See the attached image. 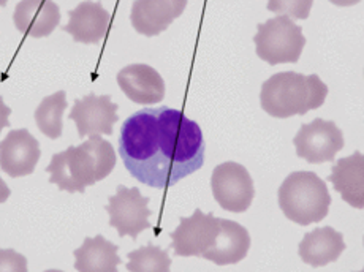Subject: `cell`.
<instances>
[{
    "mask_svg": "<svg viewBox=\"0 0 364 272\" xmlns=\"http://www.w3.org/2000/svg\"><path fill=\"white\" fill-rule=\"evenodd\" d=\"M45 272H64V271H58V269H50V271H45Z\"/></svg>",
    "mask_w": 364,
    "mask_h": 272,
    "instance_id": "cell-28",
    "label": "cell"
},
{
    "mask_svg": "<svg viewBox=\"0 0 364 272\" xmlns=\"http://www.w3.org/2000/svg\"><path fill=\"white\" fill-rule=\"evenodd\" d=\"M67 95L64 90H59L50 97H46L38 104L35 111V122H37L41 134L51 139H58L62 136L64 129V111L67 109Z\"/></svg>",
    "mask_w": 364,
    "mask_h": 272,
    "instance_id": "cell-20",
    "label": "cell"
},
{
    "mask_svg": "<svg viewBox=\"0 0 364 272\" xmlns=\"http://www.w3.org/2000/svg\"><path fill=\"white\" fill-rule=\"evenodd\" d=\"M127 256V271L130 272H170L171 268L168 250L152 246V244L129 252Z\"/></svg>",
    "mask_w": 364,
    "mask_h": 272,
    "instance_id": "cell-21",
    "label": "cell"
},
{
    "mask_svg": "<svg viewBox=\"0 0 364 272\" xmlns=\"http://www.w3.org/2000/svg\"><path fill=\"white\" fill-rule=\"evenodd\" d=\"M250 249V234L246 228L233 220L220 219V232L213 249L203 258L217 266L236 264L247 256Z\"/></svg>",
    "mask_w": 364,
    "mask_h": 272,
    "instance_id": "cell-17",
    "label": "cell"
},
{
    "mask_svg": "<svg viewBox=\"0 0 364 272\" xmlns=\"http://www.w3.org/2000/svg\"><path fill=\"white\" fill-rule=\"evenodd\" d=\"M10 114H11V109L6 107L5 102L2 97H0V134H2V130L5 127H9L10 125Z\"/></svg>",
    "mask_w": 364,
    "mask_h": 272,
    "instance_id": "cell-24",
    "label": "cell"
},
{
    "mask_svg": "<svg viewBox=\"0 0 364 272\" xmlns=\"http://www.w3.org/2000/svg\"><path fill=\"white\" fill-rule=\"evenodd\" d=\"M13 23L16 29L32 38L50 37L60 23V10L53 0H21Z\"/></svg>",
    "mask_w": 364,
    "mask_h": 272,
    "instance_id": "cell-14",
    "label": "cell"
},
{
    "mask_svg": "<svg viewBox=\"0 0 364 272\" xmlns=\"http://www.w3.org/2000/svg\"><path fill=\"white\" fill-rule=\"evenodd\" d=\"M296 156L307 163L333 162L336 153L344 149V135L333 121L315 119L311 124L301 125L293 138Z\"/></svg>",
    "mask_w": 364,
    "mask_h": 272,
    "instance_id": "cell-8",
    "label": "cell"
},
{
    "mask_svg": "<svg viewBox=\"0 0 364 272\" xmlns=\"http://www.w3.org/2000/svg\"><path fill=\"white\" fill-rule=\"evenodd\" d=\"M117 85L127 99L138 104L160 103L165 97V81L156 68L132 64L117 73Z\"/></svg>",
    "mask_w": 364,
    "mask_h": 272,
    "instance_id": "cell-13",
    "label": "cell"
},
{
    "mask_svg": "<svg viewBox=\"0 0 364 272\" xmlns=\"http://www.w3.org/2000/svg\"><path fill=\"white\" fill-rule=\"evenodd\" d=\"M0 272H27L24 255L11 249H0Z\"/></svg>",
    "mask_w": 364,
    "mask_h": 272,
    "instance_id": "cell-23",
    "label": "cell"
},
{
    "mask_svg": "<svg viewBox=\"0 0 364 272\" xmlns=\"http://www.w3.org/2000/svg\"><path fill=\"white\" fill-rule=\"evenodd\" d=\"M40 156L38 141L26 129L11 130L0 143V168L10 178L29 176Z\"/></svg>",
    "mask_w": 364,
    "mask_h": 272,
    "instance_id": "cell-11",
    "label": "cell"
},
{
    "mask_svg": "<svg viewBox=\"0 0 364 272\" xmlns=\"http://www.w3.org/2000/svg\"><path fill=\"white\" fill-rule=\"evenodd\" d=\"M326 95L328 86L317 75L281 72L263 82L260 102L269 116L287 119L320 108Z\"/></svg>",
    "mask_w": 364,
    "mask_h": 272,
    "instance_id": "cell-3",
    "label": "cell"
},
{
    "mask_svg": "<svg viewBox=\"0 0 364 272\" xmlns=\"http://www.w3.org/2000/svg\"><path fill=\"white\" fill-rule=\"evenodd\" d=\"M330 183L342 200L355 209H364V153L355 151L333 166Z\"/></svg>",
    "mask_w": 364,
    "mask_h": 272,
    "instance_id": "cell-16",
    "label": "cell"
},
{
    "mask_svg": "<svg viewBox=\"0 0 364 272\" xmlns=\"http://www.w3.org/2000/svg\"><path fill=\"white\" fill-rule=\"evenodd\" d=\"M330 2L336 6H353L356 4H360L361 0H330Z\"/></svg>",
    "mask_w": 364,
    "mask_h": 272,
    "instance_id": "cell-26",
    "label": "cell"
},
{
    "mask_svg": "<svg viewBox=\"0 0 364 272\" xmlns=\"http://www.w3.org/2000/svg\"><path fill=\"white\" fill-rule=\"evenodd\" d=\"M107 212L109 214V227L116 228L121 238L130 236L136 239L139 233L151 228L149 198L143 197L136 187L119 185L114 197H109Z\"/></svg>",
    "mask_w": 364,
    "mask_h": 272,
    "instance_id": "cell-7",
    "label": "cell"
},
{
    "mask_svg": "<svg viewBox=\"0 0 364 272\" xmlns=\"http://www.w3.org/2000/svg\"><path fill=\"white\" fill-rule=\"evenodd\" d=\"M6 4H9V0H0V6H5Z\"/></svg>",
    "mask_w": 364,
    "mask_h": 272,
    "instance_id": "cell-27",
    "label": "cell"
},
{
    "mask_svg": "<svg viewBox=\"0 0 364 272\" xmlns=\"http://www.w3.org/2000/svg\"><path fill=\"white\" fill-rule=\"evenodd\" d=\"M116 166V152L107 139L90 135L82 144L70 146L64 152L54 153L46 173L51 174L50 183L59 190L84 193L86 187L109 176Z\"/></svg>",
    "mask_w": 364,
    "mask_h": 272,
    "instance_id": "cell-2",
    "label": "cell"
},
{
    "mask_svg": "<svg viewBox=\"0 0 364 272\" xmlns=\"http://www.w3.org/2000/svg\"><path fill=\"white\" fill-rule=\"evenodd\" d=\"M211 188L219 206L235 214L246 212L255 197L254 180L249 171L236 162H225L215 166Z\"/></svg>",
    "mask_w": 364,
    "mask_h": 272,
    "instance_id": "cell-6",
    "label": "cell"
},
{
    "mask_svg": "<svg viewBox=\"0 0 364 272\" xmlns=\"http://www.w3.org/2000/svg\"><path fill=\"white\" fill-rule=\"evenodd\" d=\"M70 121L76 124L81 138L90 135H111L114 124L119 121L117 104L111 102V97L89 94L78 99L73 104Z\"/></svg>",
    "mask_w": 364,
    "mask_h": 272,
    "instance_id": "cell-10",
    "label": "cell"
},
{
    "mask_svg": "<svg viewBox=\"0 0 364 272\" xmlns=\"http://www.w3.org/2000/svg\"><path fill=\"white\" fill-rule=\"evenodd\" d=\"M279 206L296 225L307 227L323 220L331 206V195L323 179L312 171H296L279 187Z\"/></svg>",
    "mask_w": 364,
    "mask_h": 272,
    "instance_id": "cell-4",
    "label": "cell"
},
{
    "mask_svg": "<svg viewBox=\"0 0 364 272\" xmlns=\"http://www.w3.org/2000/svg\"><path fill=\"white\" fill-rule=\"evenodd\" d=\"M344 236L331 227L317 228L307 233L298 247L301 260L314 268H321L334 263L344 254Z\"/></svg>",
    "mask_w": 364,
    "mask_h": 272,
    "instance_id": "cell-18",
    "label": "cell"
},
{
    "mask_svg": "<svg viewBox=\"0 0 364 272\" xmlns=\"http://www.w3.org/2000/svg\"><path fill=\"white\" fill-rule=\"evenodd\" d=\"M257 55L266 64H296L306 46L303 29L289 16H276L257 26Z\"/></svg>",
    "mask_w": 364,
    "mask_h": 272,
    "instance_id": "cell-5",
    "label": "cell"
},
{
    "mask_svg": "<svg viewBox=\"0 0 364 272\" xmlns=\"http://www.w3.org/2000/svg\"><path fill=\"white\" fill-rule=\"evenodd\" d=\"M117 250V246L100 234L86 238L82 246L73 252L75 269L78 272H117L121 264Z\"/></svg>",
    "mask_w": 364,
    "mask_h": 272,
    "instance_id": "cell-19",
    "label": "cell"
},
{
    "mask_svg": "<svg viewBox=\"0 0 364 272\" xmlns=\"http://www.w3.org/2000/svg\"><path fill=\"white\" fill-rule=\"evenodd\" d=\"M358 272H364V268H363V271H358Z\"/></svg>",
    "mask_w": 364,
    "mask_h": 272,
    "instance_id": "cell-29",
    "label": "cell"
},
{
    "mask_svg": "<svg viewBox=\"0 0 364 272\" xmlns=\"http://www.w3.org/2000/svg\"><path fill=\"white\" fill-rule=\"evenodd\" d=\"M187 2L188 0H135L130 13L133 29L144 37H156L184 13Z\"/></svg>",
    "mask_w": 364,
    "mask_h": 272,
    "instance_id": "cell-12",
    "label": "cell"
},
{
    "mask_svg": "<svg viewBox=\"0 0 364 272\" xmlns=\"http://www.w3.org/2000/svg\"><path fill=\"white\" fill-rule=\"evenodd\" d=\"M10 195H11L10 187L5 184V180L2 178H0V205L5 203V201L10 198Z\"/></svg>",
    "mask_w": 364,
    "mask_h": 272,
    "instance_id": "cell-25",
    "label": "cell"
},
{
    "mask_svg": "<svg viewBox=\"0 0 364 272\" xmlns=\"http://www.w3.org/2000/svg\"><path fill=\"white\" fill-rule=\"evenodd\" d=\"M119 153L139 183L168 188L205 163V139L197 122L168 107L146 108L122 124Z\"/></svg>",
    "mask_w": 364,
    "mask_h": 272,
    "instance_id": "cell-1",
    "label": "cell"
},
{
    "mask_svg": "<svg viewBox=\"0 0 364 272\" xmlns=\"http://www.w3.org/2000/svg\"><path fill=\"white\" fill-rule=\"evenodd\" d=\"M314 0H268V10L277 16L291 19H307L311 15Z\"/></svg>",
    "mask_w": 364,
    "mask_h": 272,
    "instance_id": "cell-22",
    "label": "cell"
},
{
    "mask_svg": "<svg viewBox=\"0 0 364 272\" xmlns=\"http://www.w3.org/2000/svg\"><path fill=\"white\" fill-rule=\"evenodd\" d=\"M68 16L70 21L64 31L72 35L78 43H99L109 29L111 15L103 9L100 2H90V0L82 2L75 10H70Z\"/></svg>",
    "mask_w": 364,
    "mask_h": 272,
    "instance_id": "cell-15",
    "label": "cell"
},
{
    "mask_svg": "<svg viewBox=\"0 0 364 272\" xmlns=\"http://www.w3.org/2000/svg\"><path fill=\"white\" fill-rule=\"evenodd\" d=\"M220 232V219L197 209L191 217H182L171 233V247L178 256H203L213 249Z\"/></svg>",
    "mask_w": 364,
    "mask_h": 272,
    "instance_id": "cell-9",
    "label": "cell"
}]
</instances>
